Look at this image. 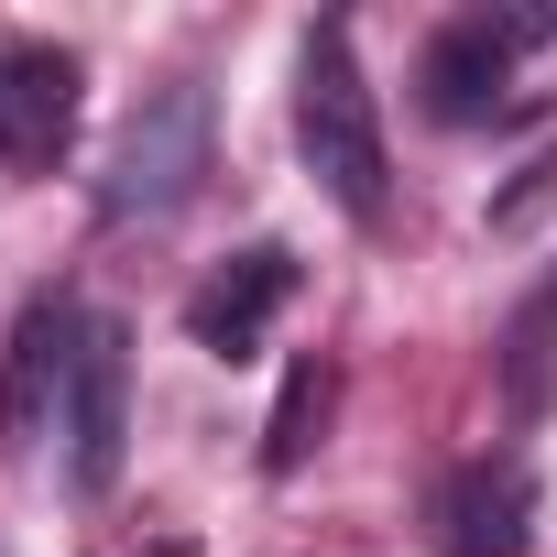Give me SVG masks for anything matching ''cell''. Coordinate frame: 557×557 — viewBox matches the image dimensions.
Masks as SVG:
<instances>
[{"label": "cell", "instance_id": "1", "mask_svg": "<svg viewBox=\"0 0 557 557\" xmlns=\"http://www.w3.org/2000/svg\"><path fill=\"white\" fill-rule=\"evenodd\" d=\"M296 153H307V175H318L350 219H383L394 153H383V110H372L361 55H350V23H318L307 55H296Z\"/></svg>", "mask_w": 557, "mask_h": 557}, {"label": "cell", "instance_id": "2", "mask_svg": "<svg viewBox=\"0 0 557 557\" xmlns=\"http://www.w3.org/2000/svg\"><path fill=\"white\" fill-rule=\"evenodd\" d=\"M208 153H219V99H208V77H164V88H143V110L121 121L110 175H99V208H110V219H175V208L208 186Z\"/></svg>", "mask_w": 557, "mask_h": 557}, {"label": "cell", "instance_id": "3", "mask_svg": "<svg viewBox=\"0 0 557 557\" xmlns=\"http://www.w3.org/2000/svg\"><path fill=\"white\" fill-rule=\"evenodd\" d=\"M546 34H557L546 12H459V23H437L426 55H416V99H426V121H448V132L492 121V110L513 99V55L546 45Z\"/></svg>", "mask_w": 557, "mask_h": 557}, {"label": "cell", "instance_id": "4", "mask_svg": "<svg viewBox=\"0 0 557 557\" xmlns=\"http://www.w3.org/2000/svg\"><path fill=\"white\" fill-rule=\"evenodd\" d=\"M285 307H296V251L285 240H240L230 262H208L197 285H186V339L208 361H251Z\"/></svg>", "mask_w": 557, "mask_h": 557}, {"label": "cell", "instance_id": "5", "mask_svg": "<svg viewBox=\"0 0 557 557\" xmlns=\"http://www.w3.org/2000/svg\"><path fill=\"white\" fill-rule=\"evenodd\" d=\"M55 437H66V481L77 492H110L121 481V448H132V329L121 318H88Z\"/></svg>", "mask_w": 557, "mask_h": 557}, {"label": "cell", "instance_id": "6", "mask_svg": "<svg viewBox=\"0 0 557 557\" xmlns=\"http://www.w3.org/2000/svg\"><path fill=\"white\" fill-rule=\"evenodd\" d=\"M77 55L66 45H0V164H23L45 175L77 132Z\"/></svg>", "mask_w": 557, "mask_h": 557}, {"label": "cell", "instance_id": "7", "mask_svg": "<svg viewBox=\"0 0 557 557\" xmlns=\"http://www.w3.org/2000/svg\"><path fill=\"white\" fill-rule=\"evenodd\" d=\"M426 524H437L448 557H524V535H535V470L524 459H459L437 481Z\"/></svg>", "mask_w": 557, "mask_h": 557}, {"label": "cell", "instance_id": "8", "mask_svg": "<svg viewBox=\"0 0 557 557\" xmlns=\"http://www.w3.org/2000/svg\"><path fill=\"white\" fill-rule=\"evenodd\" d=\"M77 339H88V307H77V296H34V307H23V329H12V372H0V416H12L23 448L66 416Z\"/></svg>", "mask_w": 557, "mask_h": 557}, {"label": "cell", "instance_id": "9", "mask_svg": "<svg viewBox=\"0 0 557 557\" xmlns=\"http://www.w3.org/2000/svg\"><path fill=\"white\" fill-rule=\"evenodd\" d=\"M329 394H339V383H329V361H296V372H285V394H273V426H262V470H273V481H296V470L318 459Z\"/></svg>", "mask_w": 557, "mask_h": 557}, {"label": "cell", "instance_id": "10", "mask_svg": "<svg viewBox=\"0 0 557 557\" xmlns=\"http://www.w3.org/2000/svg\"><path fill=\"white\" fill-rule=\"evenodd\" d=\"M524 329H557V285H546V296H535V318H524Z\"/></svg>", "mask_w": 557, "mask_h": 557}]
</instances>
